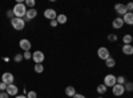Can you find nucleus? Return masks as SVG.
I'll return each instance as SVG.
<instances>
[{
    "label": "nucleus",
    "mask_w": 133,
    "mask_h": 98,
    "mask_svg": "<svg viewBox=\"0 0 133 98\" xmlns=\"http://www.w3.org/2000/svg\"><path fill=\"white\" fill-rule=\"evenodd\" d=\"M12 11H14V15H15V17L24 19V16H25V13H27L28 8L25 7V4H24V3H16Z\"/></svg>",
    "instance_id": "nucleus-1"
},
{
    "label": "nucleus",
    "mask_w": 133,
    "mask_h": 98,
    "mask_svg": "<svg viewBox=\"0 0 133 98\" xmlns=\"http://www.w3.org/2000/svg\"><path fill=\"white\" fill-rule=\"evenodd\" d=\"M11 25H12L14 29H16V31H23L24 27H25V21H24V19L14 17L12 20H11Z\"/></svg>",
    "instance_id": "nucleus-2"
},
{
    "label": "nucleus",
    "mask_w": 133,
    "mask_h": 98,
    "mask_svg": "<svg viewBox=\"0 0 133 98\" xmlns=\"http://www.w3.org/2000/svg\"><path fill=\"white\" fill-rule=\"evenodd\" d=\"M117 84V77L113 74H107L104 77V85L107 88H113V86Z\"/></svg>",
    "instance_id": "nucleus-3"
},
{
    "label": "nucleus",
    "mask_w": 133,
    "mask_h": 98,
    "mask_svg": "<svg viewBox=\"0 0 133 98\" xmlns=\"http://www.w3.org/2000/svg\"><path fill=\"white\" fill-rule=\"evenodd\" d=\"M97 56H98V58H101V60L107 61V60L110 57V53H109L108 48L101 47V48H98V49H97Z\"/></svg>",
    "instance_id": "nucleus-4"
},
{
    "label": "nucleus",
    "mask_w": 133,
    "mask_h": 98,
    "mask_svg": "<svg viewBox=\"0 0 133 98\" xmlns=\"http://www.w3.org/2000/svg\"><path fill=\"white\" fill-rule=\"evenodd\" d=\"M32 60L35 61V64H41L44 60H45V56L41 50H35L32 53Z\"/></svg>",
    "instance_id": "nucleus-5"
},
{
    "label": "nucleus",
    "mask_w": 133,
    "mask_h": 98,
    "mask_svg": "<svg viewBox=\"0 0 133 98\" xmlns=\"http://www.w3.org/2000/svg\"><path fill=\"white\" fill-rule=\"evenodd\" d=\"M15 81V77H14V74L12 73H9V72H5L2 74V82H4L5 85H12Z\"/></svg>",
    "instance_id": "nucleus-6"
},
{
    "label": "nucleus",
    "mask_w": 133,
    "mask_h": 98,
    "mask_svg": "<svg viewBox=\"0 0 133 98\" xmlns=\"http://www.w3.org/2000/svg\"><path fill=\"white\" fill-rule=\"evenodd\" d=\"M112 93L115 97H121L124 93H125V88H124V85H118L116 84L113 88H112Z\"/></svg>",
    "instance_id": "nucleus-7"
},
{
    "label": "nucleus",
    "mask_w": 133,
    "mask_h": 98,
    "mask_svg": "<svg viewBox=\"0 0 133 98\" xmlns=\"http://www.w3.org/2000/svg\"><path fill=\"white\" fill-rule=\"evenodd\" d=\"M19 47L23 49L24 52H28V50H31L32 44H31V41H29L28 39H21V40L19 41Z\"/></svg>",
    "instance_id": "nucleus-8"
},
{
    "label": "nucleus",
    "mask_w": 133,
    "mask_h": 98,
    "mask_svg": "<svg viewBox=\"0 0 133 98\" xmlns=\"http://www.w3.org/2000/svg\"><path fill=\"white\" fill-rule=\"evenodd\" d=\"M36 16H37V11H36L35 8H29V9L27 11L25 16H24V21L27 23V21H29V20H32V19H35Z\"/></svg>",
    "instance_id": "nucleus-9"
},
{
    "label": "nucleus",
    "mask_w": 133,
    "mask_h": 98,
    "mask_svg": "<svg viewBox=\"0 0 133 98\" xmlns=\"http://www.w3.org/2000/svg\"><path fill=\"white\" fill-rule=\"evenodd\" d=\"M44 17H47L49 20H56L57 13H56V11H55L53 8H48V9L44 11Z\"/></svg>",
    "instance_id": "nucleus-10"
},
{
    "label": "nucleus",
    "mask_w": 133,
    "mask_h": 98,
    "mask_svg": "<svg viewBox=\"0 0 133 98\" xmlns=\"http://www.w3.org/2000/svg\"><path fill=\"white\" fill-rule=\"evenodd\" d=\"M115 11L120 15V17H121V16H124V15L128 12V9H127L125 4H116V5H115Z\"/></svg>",
    "instance_id": "nucleus-11"
},
{
    "label": "nucleus",
    "mask_w": 133,
    "mask_h": 98,
    "mask_svg": "<svg viewBox=\"0 0 133 98\" xmlns=\"http://www.w3.org/2000/svg\"><path fill=\"white\" fill-rule=\"evenodd\" d=\"M5 92L8 93V95H17L19 88H17L15 84H12V85H8V86H7V90H5Z\"/></svg>",
    "instance_id": "nucleus-12"
},
{
    "label": "nucleus",
    "mask_w": 133,
    "mask_h": 98,
    "mask_svg": "<svg viewBox=\"0 0 133 98\" xmlns=\"http://www.w3.org/2000/svg\"><path fill=\"white\" fill-rule=\"evenodd\" d=\"M123 20H124V24L133 25V12H127V13L123 16Z\"/></svg>",
    "instance_id": "nucleus-13"
},
{
    "label": "nucleus",
    "mask_w": 133,
    "mask_h": 98,
    "mask_svg": "<svg viewBox=\"0 0 133 98\" xmlns=\"http://www.w3.org/2000/svg\"><path fill=\"white\" fill-rule=\"evenodd\" d=\"M112 25H113V28H116V29H120V28H123L124 27V20H123V17H116L115 20H113V23H112Z\"/></svg>",
    "instance_id": "nucleus-14"
},
{
    "label": "nucleus",
    "mask_w": 133,
    "mask_h": 98,
    "mask_svg": "<svg viewBox=\"0 0 133 98\" xmlns=\"http://www.w3.org/2000/svg\"><path fill=\"white\" fill-rule=\"evenodd\" d=\"M123 53L127 56H132L133 54V45H123Z\"/></svg>",
    "instance_id": "nucleus-15"
},
{
    "label": "nucleus",
    "mask_w": 133,
    "mask_h": 98,
    "mask_svg": "<svg viewBox=\"0 0 133 98\" xmlns=\"http://www.w3.org/2000/svg\"><path fill=\"white\" fill-rule=\"evenodd\" d=\"M65 94H66V97H75V94H76V90H75V88L73 86H68V88H65Z\"/></svg>",
    "instance_id": "nucleus-16"
},
{
    "label": "nucleus",
    "mask_w": 133,
    "mask_h": 98,
    "mask_svg": "<svg viewBox=\"0 0 133 98\" xmlns=\"http://www.w3.org/2000/svg\"><path fill=\"white\" fill-rule=\"evenodd\" d=\"M56 20H57V23H59V24H65L66 21H68V17H66L64 13H60V15H57Z\"/></svg>",
    "instance_id": "nucleus-17"
},
{
    "label": "nucleus",
    "mask_w": 133,
    "mask_h": 98,
    "mask_svg": "<svg viewBox=\"0 0 133 98\" xmlns=\"http://www.w3.org/2000/svg\"><path fill=\"white\" fill-rule=\"evenodd\" d=\"M105 65H107L108 68H113L115 65H116V60H115L113 57H109V58L105 61Z\"/></svg>",
    "instance_id": "nucleus-18"
},
{
    "label": "nucleus",
    "mask_w": 133,
    "mask_h": 98,
    "mask_svg": "<svg viewBox=\"0 0 133 98\" xmlns=\"http://www.w3.org/2000/svg\"><path fill=\"white\" fill-rule=\"evenodd\" d=\"M132 39H133V36H130V35H125V36L123 37V42H124V45H130Z\"/></svg>",
    "instance_id": "nucleus-19"
},
{
    "label": "nucleus",
    "mask_w": 133,
    "mask_h": 98,
    "mask_svg": "<svg viewBox=\"0 0 133 98\" xmlns=\"http://www.w3.org/2000/svg\"><path fill=\"white\" fill-rule=\"evenodd\" d=\"M96 90H97L98 94H105V93H107V86H105L104 84H101V85H98V86H97V89H96Z\"/></svg>",
    "instance_id": "nucleus-20"
},
{
    "label": "nucleus",
    "mask_w": 133,
    "mask_h": 98,
    "mask_svg": "<svg viewBox=\"0 0 133 98\" xmlns=\"http://www.w3.org/2000/svg\"><path fill=\"white\" fill-rule=\"evenodd\" d=\"M33 69H35V72H36V73H43V72H44V66H43V64H35Z\"/></svg>",
    "instance_id": "nucleus-21"
},
{
    "label": "nucleus",
    "mask_w": 133,
    "mask_h": 98,
    "mask_svg": "<svg viewBox=\"0 0 133 98\" xmlns=\"http://www.w3.org/2000/svg\"><path fill=\"white\" fill-rule=\"evenodd\" d=\"M14 60H15V62H21L24 60V57H23V54H21V53H17V54H15Z\"/></svg>",
    "instance_id": "nucleus-22"
},
{
    "label": "nucleus",
    "mask_w": 133,
    "mask_h": 98,
    "mask_svg": "<svg viewBox=\"0 0 133 98\" xmlns=\"http://www.w3.org/2000/svg\"><path fill=\"white\" fill-rule=\"evenodd\" d=\"M25 7H29V8H35V0H25L24 2Z\"/></svg>",
    "instance_id": "nucleus-23"
},
{
    "label": "nucleus",
    "mask_w": 133,
    "mask_h": 98,
    "mask_svg": "<svg viewBox=\"0 0 133 98\" xmlns=\"http://www.w3.org/2000/svg\"><path fill=\"white\" fill-rule=\"evenodd\" d=\"M124 88H125V90L132 92V90H133V82H127V84H124Z\"/></svg>",
    "instance_id": "nucleus-24"
},
{
    "label": "nucleus",
    "mask_w": 133,
    "mask_h": 98,
    "mask_svg": "<svg viewBox=\"0 0 133 98\" xmlns=\"http://www.w3.org/2000/svg\"><path fill=\"white\" fill-rule=\"evenodd\" d=\"M23 57H24V60H31V58H32V52H31V50L24 52V53H23Z\"/></svg>",
    "instance_id": "nucleus-25"
},
{
    "label": "nucleus",
    "mask_w": 133,
    "mask_h": 98,
    "mask_svg": "<svg viewBox=\"0 0 133 98\" xmlns=\"http://www.w3.org/2000/svg\"><path fill=\"white\" fill-rule=\"evenodd\" d=\"M117 84L118 85H124L125 84V78L123 77V76H118V77H117Z\"/></svg>",
    "instance_id": "nucleus-26"
},
{
    "label": "nucleus",
    "mask_w": 133,
    "mask_h": 98,
    "mask_svg": "<svg viewBox=\"0 0 133 98\" xmlns=\"http://www.w3.org/2000/svg\"><path fill=\"white\" fill-rule=\"evenodd\" d=\"M36 97H37V94H36V92H33V90L27 93V98H36Z\"/></svg>",
    "instance_id": "nucleus-27"
},
{
    "label": "nucleus",
    "mask_w": 133,
    "mask_h": 98,
    "mask_svg": "<svg viewBox=\"0 0 133 98\" xmlns=\"http://www.w3.org/2000/svg\"><path fill=\"white\" fill-rule=\"evenodd\" d=\"M108 40H109V41H112V42H113V41H116V40H117V36H116L115 33H110V35L108 36Z\"/></svg>",
    "instance_id": "nucleus-28"
},
{
    "label": "nucleus",
    "mask_w": 133,
    "mask_h": 98,
    "mask_svg": "<svg viewBox=\"0 0 133 98\" xmlns=\"http://www.w3.org/2000/svg\"><path fill=\"white\" fill-rule=\"evenodd\" d=\"M7 16H8L11 20H12V19L15 17V15H14V11H12V9H8V11H7Z\"/></svg>",
    "instance_id": "nucleus-29"
},
{
    "label": "nucleus",
    "mask_w": 133,
    "mask_h": 98,
    "mask_svg": "<svg viewBox=\"0 0 133 98\" xmlns=\"http://www.w3.org/2000/svg\"><path fill=\"white\" fill-rule=\"evenodd\" d=\"M7 86L8 85H5L4 82H0V92H5L7 90Z\"/></svg>",
    "instance_id": "nucleus-30"
},
{
    "label": "nucleus",
    "mask_w": 133,
    "mask_h": 98,
    "mask_svg": "<svg viewBox=\"0 0 133 98\" xmlns=\"http://www.w3.org/2000/svg\"><path fill=\"white\" fill-rule=\"evenodd\" d=\"M125 7L128 9V12H132L133 11V3H128V4H125Z\"/></svg>",
    "instance_id": "nucleus-31"
},
{
    "label": "nucleus",
    "mask_w": 133,
    "mask_h": 98,
    "mask_svg": "<svg viewBox=\"0 0 133 98\" xmlns=\"http://www.w3.org/2000/svg\"><path fill=\"white\" fill-rule=\"evenodd\" d=\"M0 98H9L7 92H0Z\"/></svg>",
    "instance_id": "nucleus-32"
},
{
    "label": "nucleus",
    "mask_w": 133,
    "mask_h": 98,
    "mask_svg": "<svg viewBox=\"0 0 133 98\" xmlns=\"http://www.w3.org/2000/svg\"><path fill=\"white\" fill-rule=\"evenodd\" d=\"M51 27H57L59 25V23H57V20H51Z\"/></svg>",
    "instance_id": "nucleus-33"
},
{
    "label": "nucleus",
    "mask_w": 133,
    "mask_h": 98,
    "mask_svg": "<svg viewBox=\"0 0 133 98\" xmlns=\"http://www.w3.org/2000/svg\"><path fill=\"white\" fill-rule=\"evenodd\" d=\"M73 98H87V97H85V95H83V94H79V93H76Z\"/></svg>",
    "instance_id": "nucleus-34"
},
{
    "label": "nucleus",
    "mask_w": 133,
    "mask_h": 98,
    "mask_svg": "<svg viewBox=\"0 0 133 98\" xmlns=\"http://www.w3.org/2000/svg\"><path fill=\"white\" fill-rule=\"evenodd\" d=\"M15 98H27V95H24V94L23 95H16Z\"/></svg>",
    "instance_id": "nucleus-35"
},
{
    "label": "nucleus",
    "mask_w": 133,
    "mask_h": 98,
    "mask_svg": "<svg viewBox=\"0 0 133 98\" xmlns=\"http://www.w3.org/2000/svg\"><path fill=\"white\" fill-rule=\"evenodd\" d=\"M97 98H103V97H97Z\"/></svg>",
    "instance_id": "nucleus-36"
},
{
    "label": "nucleus",
    "mask_w": 133,
    "mask_h": 98,
    "mask_svg": "<svg viewBox=\"0 0 133 98\" xmlns=\"http://www.w3.org/2000/svg\"><path fill=\"white\" fill-rule=\"evenodd\" d=\"M132 42H133V39H132Z\"/></svg>",
    "instance_id": "nucleus-37"
}]
</instances>
